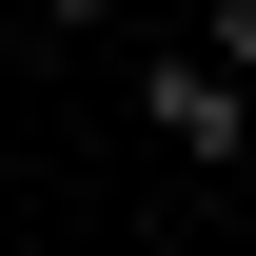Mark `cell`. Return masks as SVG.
<instances>
[{"instance_id": "cell-4", "label": "cell", "mask_w": 256, "mask_h": 256, "mask_svg": "<svg viewBox=\"0 0 256 256\" xmlns=\"http://www.w3.org/2000/svg\"><path fill=\"white\" fill-rule=\"evenodd\" d=\"M158 256H217V236H158Z\"/></svg>"}, {"instance_id": "cell-3", "label": "cell", "mask_w": 256, "mask_h": 256, "mask_svg": "<svg viewBox=\"0 0 256 256\" xmlns=\"http://www.w3.org/2000/svg\"><path fill=\"white\" fill-rule=\"evenodd\" d=\"M40 20H118V0H40Z\"/></svg>"}, {"instance_id": "cell-2", "label": "cell", "mask_w": 256, "mask_h": 256, "mask_svg": "<svg viewBox=\"0 0 256 256\" xmlns=\"http://www.w3.org/2000/svg\"><path fill=\"white\" fill-rule=\"evenodd\" d=\"M197 60H217V79L256 98V0H217V40H197Z\"/></svg>"}, {"instance_id": "cell-1", "label": "cell", "mask_w": 256, "mask_h": 256, "mask_svg": "<svg viewBox=\"0 0 256 256\" xmlns=\"http://www.w3.org/2000/svg\"><path fill=\"white\" fill-rule=\"evenodd\" d=\"M138 98H158V138H178V158H236V138H256V98H236L217 60H158Z\"/></svg>"}]
</instances>
